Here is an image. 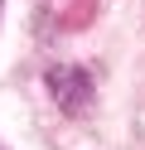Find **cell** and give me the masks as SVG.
Instances as JSON below:
<instances>
[{
	"instance_id": "1",
	"label": "cell",
	"mask_w": 145,
	"mask_h": 150,
	"mask_svg": "<svg viewBox=\"0 0 145 150\" xmlns=\"http://www.w3.org/2000/svg\"><path fill=\"white\" fill-rule=\"evenodd\" d=\"M48 92H53L68 111H82L87 97H92V82H87L82 68H48Z\"/></svg>"
}]
</instances>
